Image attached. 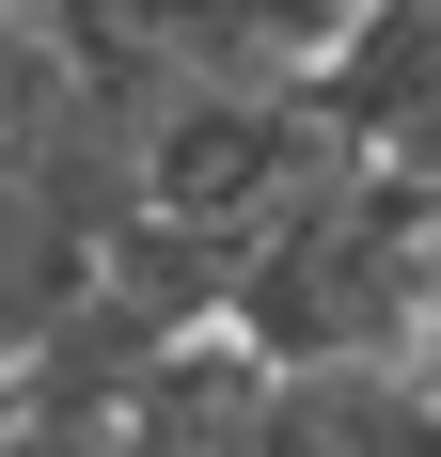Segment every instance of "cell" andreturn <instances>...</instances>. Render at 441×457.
<instances>
[{
	"mask_svg": "<svg viewBox=\"0 0 441 457\" xmlns=\"http://www.w3.org/2000/svg\"><path fill=\"white\" fill-rule=\"evenodd\" d=\"M426 316H441V189L379 174V158H331L268 221V253L237 269L220 331L284 378V363H426Z\"/></svg>",
	"mask_w": 441,
	"mask_h": 457,
	"instance_id": "1",
	"label": "cell"
},
{
	"mask_svg": "<svg viewBox=\"0 0 441 457\" xmlns=\"http://www.w3.org/2000/svg\"><path fill=\"white\" fill-rule=\"evenodd\" d=\"M300 95H315V127L347 158L441 189V0H347V32H331V63Z\"/></svg>",
	"mask_w": 441,
	"mask_h": 457,
	"instance_id": "2",
	"label": "cell"
},
{
	"mask_svg": "<svg viewBox=\"0 0 441 457\" xmlns=\"http://www.w3.org/2000/svg\"><path fill=\"white\" fill-rule=\"evenodd\" d=\"M237 457H441L426 363H284L237 426Z\"/></svg>",
	"mask_w": 441,
	"mask_h": 457,
	"instance_id": "3",
	"label": "cell"
},
{
	"mask_svg": "<svg viewBox=\"0 0 441 457\" xmlns=\"http://www.w3.org/2000/svg\"><path fill=\"white\" fill-rule=\"evenodd\" d=\"M63 127H79V47L47 0H0V174H47Z\"/></svg>",
	"mask_w": 441,
	"mask_h": 457,
	"instance_id": "4",
	"label": "cell"
}]
</instances>
